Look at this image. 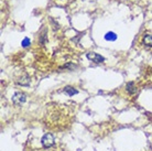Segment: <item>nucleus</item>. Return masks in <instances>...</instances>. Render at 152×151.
<instances>
[{
    "label": "nucleus",
    "instance_id": "nucleus-2",
    "mask_svg": "<svg viewBox=\"0 0 152 151\" xmlns=\"http://www.w3.org/2000/svg\"><path fill=\"white\" fill-rule=\"evenodd\" d=\"M26 95L21 93V92H18V93H15L13 96H12V102L13 104L15 105H22L23 103L26 102Z\"/></svg>",
    "mask_w": 152,
    "mask_h": 151
},
{
    "label": "nucleus",
    "instance_id": "nucleus-8",
    "mask_svg": "<svg viewBox=\"0 0 152 151\" xmlns=\"http://www.w3.org/2000/svg\"><path fill=\"white\" fill-rule=\"evenodd\" d=\"M30 43H31L30 39L24 38V39H23V41H22V46H23V48H27V46L30 45Z\"/></svg>",
    "mask_w": 152,
    "mask_h": 151
},
{
    "label": "nucleus",
    "instance_id": "nucleus-7",
    "mask_svg": "<svg viewBox=\"0 0 152 151\" xmlns=\"http://www.w3.org/2000/svg\"><path fill=\"white\" fill-rule=\"evenodd\" d=\"M143 43L147 46H152V34H147L143 38Z\"/></svg>",
    "mask_w": 152,
    "mask_h": 151
},
{
    "label": "nucleus",
    "instance_id": "nucleus-5",
    "mask_svg": "<svg viewBox=\"0 0 152 151\" xmlns=\"http://www.w3.org/2000/svg\"><path fill=\"white\" fill-rule=\"evenodd\" d=\"M105 39H106L107 41H116L117 40V35L114 32H107L105 34Z\"/></svg>",
    "mask_w": 152,
    "mask_h": 151
},
{
    "label": "nucleus",
    "instance_id": "nucleus-4",
    "mask_svg": "<svg viewBox=\"0 0 152 151\" xmlns=\"http://www.w3.org/2000/svg\"><path fill=\"white\" fill-rule=\"evenodd\" d=\"M64 93L66 95H69V96H74V95H76L77 93H78V91H77V89H75L74 87L67 86V87H65V88H64Z\"/></svg>",
    "mask_w": 152,
    "mask_h": 151
},
{
    "label": "nucleus",
    "instance_id": "nucleus-6",
    "mask_svg": "<svg viewBox=\"0 0 152 151\" xmlns=\"http://www.w3.org/2000/svg\"><path fill=\"white\" fill-rule=\"evenodd\" d=\"M126 89H127V92H128L129 94H134V93H136V87H134V84L131 83V82L126 85Z\"/></svg>",
    "mask_w": 152,
    "mask_h": 151
},
{
    "label": "nucleus",
    "instance_id": "nucleus-1",
    "mask_svg": "<svg viewBox=\"0 0 152 151\" xmlns=\"http://www.w3.org/2000/svg\"><path fill=\"white\" fill-rule=\"evenodd\" d=\"M41 144L44 148H50L55 144V139H54V137L51 133H46V135L42 137Z\"/></svg>",
    "mask_w": 152,
    "mask_h": 151
},
{
    "label": "nucleus",
    "instance_id": "nucleus-3",
    "mask_svg": "<svg viewBox=\"0 0 152 151\" xmlns=\"http://www.w3.org/2000/svg\"><path fill=\"white\" fill-rule=\"evenodd\" d=\"M87 59L89 61H91V62H95V63H102V62H104L105 61V59H104L102 55H99V54H97V53L95 52H89L87 53Z\"/></svg>",
    "mask_w": 152,
    "mask_h": 151
}]
</instances>
